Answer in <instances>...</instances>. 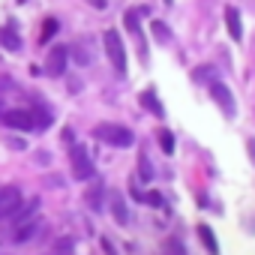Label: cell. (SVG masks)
<instances>
[{
	"label": "cell",
	"instance_id": "21",
	"mask_svg": "<svg viewBox=\"0 0 255 255\" xmlns=\"http://www.w3.org/2000/svg\"><path fill=\"white\" fill-rule=\"evenodd\" d=\"M12 87H15V84H12L6 75H0V90H12Z\"/></svg>",
	"mask_w": 255,
	"mask_h": 255
},
{
	"label": "cell",
	"instance_id": "2",
	"mask_svg": "<svg viewBox=\"0 0 255 255\" xmlns=\"http://www.w3.org/2000/svg\"><path fill=\"white\" fill-rule=\"evenodd\" d=\"M105 54H108V60H111V66L123 75L126 72V48H123V39H120V33L117 30H105Z\"/></svg>",
	"mask_w": 255,
	"mask_h": 255
},
{
	"label": "cell",
	"instance_id": "17",
	"mask_svg": "<svg viewBox=\"0 0 255 255\" xmlns=\"http://www.w3.org/2000/svg\"><path fill=\"white\" fill-rule=\"evenodd\" d=\"M153 30H156V39H159V42H168V30H165L162 21H153Z\"/></svg>",
	"mask_w": 255,
	"mask_h": 255
},
{
	"label": "cell",
	"instance_id": "6",
	"mask_svg": "<svg viewBox=\"0 0 255 255\" xmlns=\"http://www.w3.org/2000/svg\"><path fill=\"white\" fill-rule=\"evenodd\" d=\"M0 117H3V123L9 126V129H21V132H33V129H36V120H33V114H30V111H24V108L3 111Z\"/></svg>",
	"mask_w": 255,
	"mask_h": 255
},
{
	"label": "cell",
	"instance_id": "1",
	"mask_svg": "<svg viewBox=\"0 0 255 255\" xmlns=\"http://www.w3.org/2000/svg\"><path fill=\"white\" fill-rule=\"evenodd\" d=\"M93 135L105 144H114V147H129L132 144V132L126 126H117V123H102L93 129Z\"/></svg>",
	"mask_w": 255,
	"mask_h": 255
},
{
	"label": "cell",
	"instance_id": "5",
	"mask_svg": "<svg viewBox=\"0 0 255 255\" xmlns=\"http://www.w3.org/2000/svg\"><path fill=\"white\" fill-rule=\"evenodd\" d=\"M39 231H42V219H36V216L30 213V216H21V219L15 222V228H12V240H15V243H30Z\"/></svg>",
	"mask_w": 255,
	"mask_h": 255
},
{
	"label": "cell",
	"instance_id": "13",
	"mask_svg": "<svg viewBox=\"0 0 255 255\" xmlns=\"http://www.w3.org/2000/svg\"><path fill=\"white\" fill-rule=\"evenodd\" d=\"M198 237H201V243H204L207 252H219V243H216V237H213V231L207 225H198Z\"/></svg>",
	"mask_w": 255,
	"mask_h": 255
},
{
	"label": "cell",
	"instance_id": "8",
	"mask_svg": "<svg viewBox=\"0 0 255 255\" xmlns=\"http://www.w3.org/2000/svg\"><path fill=\"white\" fill-rule=\"evenodd\" d=\"M66 60H69V51L63 48V45H57V48H51L48 51V63H45V69H48V75H63V69H66Z\"/></svg>",
	"mask_w": 255,
	"mask_h": 255
},
{
	"label": "cell",
	"instance_id": "10",
	"mask_svg": "<svg viewBox=\"0 0 255 255\" xmlns=\"http://www.w3.org/2000/svg\"><path fill=\"white\" fill-rule=\"evenodd\" d=\"M0 45L9 48V51H18V48H21V36H18L12 27H0Z\"/></svg>",
	"mask_w": 255,
	"mask_h": 255
},
{
	"label": "cell",
	"instance_id": "20",
	"mask_svg": "<svg viewBox=\"0 0 255 255\" xmlns=\"http://www.w3.org/2000/svg\"><path fill=\"white\" fill-rule=\"evenodd\" d=\"M99 195H102L99 189H93V192L87 195V201H90V207H93V210H99V207H102V201H99Z\"/></svg>",
	"mask_w": 255,
	"mask_h": 255
},
{
	"label": "cell",
	"instance_id": "11",
	"mask_svg": "<svg viewBox=\"0 0 255 255\" xmlns=\"http://www.w3.org/2000/svg\"><path fill=\"white\" fill-rule=\"evenodd\" d=\"M111 213L120 225H129V210H126V201L120 195H111Z\"/></svg>",
	"mask_w": 255,
	"mask_h": 255
},
{
	"label": "cell",
	"instance_id": "16",
	"mask_svg": "<svg viewBox=\"0 0 255 255\" xmlns=\"http://www.w3.org/2000/svg\"><path fill=\"white\" fill-rule=\"evenodd\" d=\"M54 33H57V21L54 18H45V24H42V42H48Z\"/></svg>",
	"mask_w": 255,
	"mask_h": 255
},
{
	"label": "cell",
	"instance_id": "4",
	"mask_svg": "<svg viewBox=\"0 0 255 255\" xmlns=\"http://www.w3.org/2000/svg\"><path fill=\"white\" fill-rule=\"evenodd\" d=\"M207 90H210V96H213V102L222 108V114L231 120L234 114H237V105H234V96H231V90L222 84V81H210L207 84Z\"/></svg>",
	"mask_w": 255,
	"mask_h": 255
},
{
	"label": "cell",
	"instance_id": "12",
	"mask_svg": "<svg viewBox=\"0 0 255 255\" xmlns=\"http://www.w3.org/2000/svg\"><path fill=\"white\" fill-rule=\"evenodd\" d=\"M141 105L150 111V114H156V117H162L165 111H162V105H159V99H156V93L153 90H147V93H141Z\"/></svg>",
	"mask_w": 255,
	"mask_h": 255
},
{
	"label": "cell",
	"instance_id": "19",
	"mask_svg": "<svg viewBox=\"0 0 255 255\" xmlns=\"http://www.w3.org/2000/svg\"><path fill=\"white\" fill-rule=\"evenodd\" d=\"M126 27H129L132 33H138V15L135 12H126Z\"/></svg>",
	"mask_w": 255,
	"mask_h": 255
},
{
	"label": "cell",
	"instance_id": "3",
	"mask_svg": "<svg viewBox=\"0 0 255 255\" xmlns=\"http://www.w3.org/2000/svg\"><path fill=\"white\" fill-rule=\"evenodd\" d=\"M69 162H72V177H75V180H90V177L96 174L93 159H90V153H87L84 147H72V150H69Z\"/></svg>",
	"mask_w": 255,
	"mask_h": 255
},
{
	"label": "cell",
	"instance_id": "24",
	"mask_svg": "<svg viewBox=\"0 0 255 255\" xmlns=\"http://www.w3.org/2000/svg\"><path fill=\"white\" fill-rule=\"evenodd\" d=\"M0 114H3V102H0Z\"/></svg>",
	"mask_w": 255,
	"mask_h": 255
},
{
	"label": "cell",
	"instance_id": "23",
	"mask_svg": "<svg viewBox=\"0 0 255 255\" xmlns=\"http://www.w3.org/2000/svg\"><path fill=\"white\" fill-rule=\"evenodd\" d=\"M249 156H252V162H255V138H249Z\"/></svg>",
	"mask_w": 255,
	"mask_h": 255
},
{
	"label": "cell",
	"instance_id": "14",
	"mask_svg": "<svg viewBox=\"0 0 255 255\" xmlns=\"http://www.w3.org/2000/svg\"><path fill=\"white\" fill-rule=\"evenodd\" d=\"M159 144H162L165 153H174V135L168 129H159Z\"/></svg>",
	"mask_w": 255,
	"mask_h": 255
},
{
	"label": "cell",
	"instance_id": "15",
	"mask_svg": "<svg viewBox=\"0 0 255 255\" xmlns=\"http://www.w3.org/2000/svg\"><path fill=\"white\" fill-rule=\"evenodd\" d=\"M138 171H141L138 177H141L144 183H147V180H153V168H150V162H147V156H138Z\"/></svg>",
	"mask_w": 255,
	"mask_h": 255
},
{
	"label": "cell",
	"instance_id": "9",
	"mask_svg": "<svg viewBox=\"0 0 255 255\" xmlns=\"http://www.w3.org/2000/svg\"><path fill=\"white\" fill-rule=\"evenodd\" d=\"M225 24H228L231 39H234V42H240V39H243V21H240V12H237L234 6H228V9H225Z\"/></svg>",
	"mask_w": 255,
	"mask_h": 255
},
{
	"label": "cell",
	"instance_id": "18",
	"mask_svg": "<svg viewBox=\"0 0 255 255\" xmlns=\"http://www.w3.org/2000/svg\"><path fill=\"white\" fill-rule=\"evenodd\" d=\"M141 201H147L150 207H159V204H162V195H159V192H147V195H144Z\"/></svg>",
	"mask_w": 255,
	"mask_h": 255
},
{
	"label": "cell",
	"instance_id": "22",
	"mask_svg": "<svg viewBox=\"0 0 255 255\" xmlns=\"http://www.w3.org/2000/svg\"><path fill=\"white\" fill-rule=\"evenodd\" d=\"M57 252H72V243H69V240H60V243H57Z\"/></svg>",
	"mask_w": 255,
	"mask_h": 255
},
{
	"label": "cell",
	"instance_id": "7",
	"mask_svg": "<svg viewBox=\"0 0 255 255\" xmlns=\"http://www.w3.org/2000/svg\"><path fill=\"white\" fill-rule=\"evenodd\" d=\"M18 207H21V189L18 186H0V219L15 216Z\"/></svg>",
	"mask_w": 255,
	"mask_h": 255
}]
</instances>
